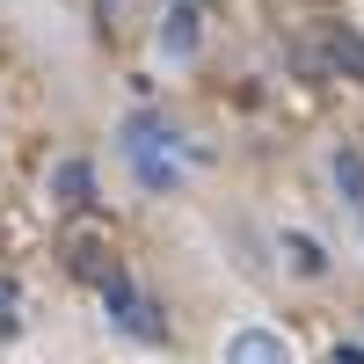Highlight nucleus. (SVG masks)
<instances>
[{"label":"nucleus","mask_w":364,"mask_h":364,"mask_svg":"<svg viewBox=\"0 0 364 364\" xmlns=\"http://www.w3.org/2000/svg\"><path fill=\"white\" fill-rule=\"evenodd\" d=\"M284 255H291V269H299V277H321V248H314L306 233H284Z\"/></svg>","instance_id":"obj_4"},{"label":"nucleus","mask_w":364,"mask_h":364,"mask_svg":"<svg viewBox=\"0 0 364 364\" xmlns=\"http://www.w3.org/2000/svg\"><path fill=\"white\" fill-rule=\"evenodd\" d=\"M58 190H66V204H73V197L87 190V168H80V161H58Z\"/></svg>","instance_id":"obj_5"},{"label":"nucleus","mask_w":364,"mask_h":364,"mask_svg":"<svg viewBox=\"0 0 364 364\" xmlns=\"http://www.w3.org/2000/svg\"><path fill=\"white\" fill-rule=\"evenodd\" d=\"M336 182H343L350 204H364V154L357 146H336Z\"/></svg>","instance_id":"obj_3"},{"label":"nucleus","mask_w":364,"mask_h":364,"mask_svg":"<svg viewBox=\"0 0 364 364\" xmlns=\"http://www.w3.org/2000/svg\"><path fill=\"white\" fill-rule=\"evenodd\" d=\"M226 364H299L284 336H269V328H240V336L226 343Z\"/></svg>","instance_id":"obj_1"},{"label":"nucleus","mask_w":364,"mask_h":364,"mask_svg":"<svg viewBox=\"0 0 364 364\" xmlns=\"http://www.w3.org/2000/svg\"><path fill=\"white\" fill-rule=\"evenodd\" d=\"M197 51V8H168V22H161V58H190Z\"/></svg>","instance_id":"obj_2"}]
</instances>
